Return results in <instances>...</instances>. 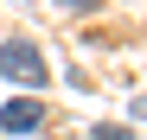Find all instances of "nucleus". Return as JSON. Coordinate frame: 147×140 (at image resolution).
<instances>
[{
	"label": "nucleus",
	"instance_id": "f03ea898",
	"mask_svg": "<svg viewBox=\"0 0 147 140\" xmlns=\"http://www.w3.org/2000/svg\"><path fill=\"white\" fill-rule=\"evenodd\" d=\"M38 121H45V102H38V96H19V102L0 108V127H7V134H32Z\"/></svg>",
	"mask_w": 147,
	"mask_h": 140
},
{
	"label": "nucleus",
	"instance_id": "7ed1b4c3",
	"mask_svg": "<svg viewBox=\"0 0 147 140\" xmlns=\"http://www.w3.org/2000/svg\"><path fill=\"white\" fill-rule=\"evenodd\" d=\"M64 7H77V13H90V7H96V0H64Z\"/></svg>",
	"mask_w": 147,
	"mask_h": 140
},
{
	"label": "nucleus",
	"instance_id": "f257e3e1",
	"mask_svg": "<svg viewBox=\"0 0 147 140\" xmlns=\"http://www.w3.org/2000/svg\"><path fill=\"white\" fill-rule=\"evenodd\" d=\"M0 77H13V83H45V77H51V70H45V57H38V45H0Z\"/></svg>",
	"mask_w": 147,
	"mask_h": 140
}]
</instances>
